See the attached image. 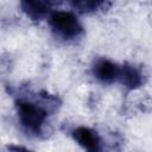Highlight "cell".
Returning <instances> with one entry per match:
<instances>
[{
  "mask_svg": "<svg viewBox=\"0 0 152 152\" xmlns=\"http://www.w3.org/2000/svg\"><path fill=\"white\" fill-rule=\"evenodd\" d=\"M58 106V99L48 93L32 96H18L14 101L18 122L21 129L31 137H42L48 125L50 113Z\"/></svg>",
  "mask_w": 152,
  "mask_h": 152,
  "instance_id": "1",
  "label": "cell"
},
{
  "mask_svg": "<svg viewBox=\"0 0 152 152\" xmlns=\"http://www.w3.org/2000/svg\"><path fill=\"white\" fill-rule=\"evenodd\" d=\"M49 25L52 33L64 42L75 40L84 32L81 21L70 11H52L49 15Z\"/></svg>",
  "mask_w": 152,
  "mask_h": 152,
  "instance_id": "2",
  "label": "cell"
},
{
  "mask_svg": "<svg viewBox=\"0 0 152 152\" xmlns=\"http://www.w3.org/2000/svg\"><path fill=\"white\" fill-rule=\"evenodd\" d=\"M71 137L86 152H103V144L100 134L90 127H75L71 131Z\"/></svg>",
  "mask_w": 152,
  "mask_h": 152,
  "instance_id": "3",
  "label": "cell"
},
{
  "mask_svg": "<svg viewBox=\"0 0 152 152\" xmlns=\"http://www.w3.org/2000/svg\"><path fill=\"white\" fill-rule=\"evenodd\" d=\"M91 72H93V76L99 82L103 84H110L119 81L120 66L115 62L108 58L101 57L94 61L91 66Z\"/></svg>",
  "mask_w": 152,
  "mask_h": 152,
  "instance_id": "4",
  "label": "cell"
},
{
  "mask_svg": "<svg viewBox=\"0 0 152 152\" xmlns=\"http://www.w3.org/2000/svg\"><path fill=\"white\" fill-rule=\"evenodd\" d=\"M119 82L128 90H135L144 84L142 71L129 63H125L120 66Z\"/></svg>",
  "mask_w": 152,
  "mask_h": 152,
  "instance_id": "5",
  "label": "cell"
},
{
  "mask_svg": "<svg viewBox=\"0 0 152 152\" xmlns=\"http://www.w3.org/2000/svg\"><path fill=\"white\" fill-rule=\"evenodd\" d=\"M52 4L43 0H25L20 2L21 11L32 21H40L45 17H49L52 12Z\"/></svg>",
  "mask_w": 152,
  "mask_h": 152,
  "instance_id": "6",
  "label": "cell"
},
{
  "mask_svg": "<svg viewBox=\"0 0 152 152\" xmlns=\"http://www.w3.org/2000/svg\"><path fill=\"white\" fill-rule=\"evenodd\" d=\"M70 5L74 10H76L80 13H93L106 8L110 4L100 0H77V1H71Z\"/></svg>",
  "mask_w": 152,
  "mask_h": 152,
  "instance_id": "7",
  "label": "cell"
},
{
  "mask_svg": "<svg viewBox=\"0 0 152 152\" xmlns=\"http://www.w3.org/2000/svg\"><path fill=\"white\" fill-rule=\"evenodd\" d=\"M8 150L11 152H33L24 146H19V145H8Z\"/></svg>",
  "mask_w": 152,
  "mask_h": 152,
  "instance_id": "8",
  "label": "cell"
}]
</instances>
